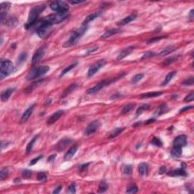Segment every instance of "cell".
Returning a JSON list of instances; mask_svg holds the SVG:
<instances>
[{
	"label": "cell",
	"mask_w": 194,
	"mask_h": 194,
	"mask_svg": "<svg viewBox=\"0 0 194 194\" xmlns=\"http://www.w3.org/2000/svg\"><path fill=\"white\" fill-rule=\"evenodd\" d=\"M46 5H37L33 8H32L30 11L28 15V19H27V22L25 25V28L29 29L31 27L34 26L37 23V20H38V17L39 14L43 12V11L45 10Z\"/></svg>",
	"instance_id": "1"
},
{
	"label": "cell",
	"mask_w": 194,
	"mask_h": 194,
	"mask_svg": "<svg viewBox=\"0 0 194 194\" xmlns=\"http://www.w3.org/2000/svg\"><path fill=\"white\" fill-rule=\"evenodd\" d=\"M86 30H87L86 26H82L80 29L74 31V33H72V34L71 35L68 40H67L65 43H64L63 47L67 48V47H71L77 44L79 39L82 37V36L86 33Z\"/></svg>",
	"instance_id": "2"
},
{
	"label": "cell",
	"mask_w": 194,
	"mask_h": 194,
	"mask_svg": "<svg viewBox=\"0 0 194 194\" xmlns=\"http://www.w3.org/2000/svg\"><path fill=\"white\" fill-rule=\"evenodd\" d=\"M16 71L12 62L9 60H2L0 63V78L3 80Z\"/></svg>",
	"instance_id": "3"
},
{
	"label": "cell",
	"mask_w": 194,
	"mask_h": 194,
	"mask_svg": "<svg viewBox=\"0 0 194 194\" xmlns=\"http://www.w3.org/2000/svg\"><path fill=\"white\" fill-rule=\"evenodd\" d=\"M125 75V74H120V75H119L118 77H117L116 78L109 79V80H102V81L99 82L98 84H96V85H95L94 86L90 88V89H88L87 92H86V93H87L88 94H95V93H98L99 90H102V88H104L105 86L110 85L111 84H112L113 82L119 80L120 78H123V77H124Z\"/></svg>",
	"instance_id": "4"
},
{
	"label": "cell",
	"mask_w": 194,
	"mask_h": 194,
	"mask_svg": "<svg viewBox=\"0 0 194 194\" xmlns=\"http://www.w3.org/2000/svg\"><path fill=\"white\" fill-rule=\"evenodd\" d=\"M49 69H50L49 67L47 65L40 66L39 67H34L28 72L27 75L26 76V79H27V80H31L39 78L41 76L46 74L47 72L49 71Z\"/></svg>",
	"instance_id": "5"
},
{
	"label": "cell",
	"mask_w": 194,
	"mask_h": 194,
	"mask_svg": "<svg viewBox=\"0 0 194 194\" xmlns=\"http://www.w3.org/2000/svg\"><path fill=\"white\" fill-rule=\"evenodd\" d=\"M52 10L56 13H67L69 11V6L65 2L63 1H54L49 5Z\"/></svg>",
	"instance_id": "6"
},
{
	"label": "cell",
	"mask_w": 194,
	"mask_h": 194,
	"mask_svg": "<svg viewBox=\"0 0 194 194\" xmlns=\"http://www.w3.org/2000/svg\"><path fill=\"white\" fill-rule=\"evenodd\" d=\"M69 14L67 13H55L54 14H51L49 16L46 17L49 22L51 23L52 25H56V24H59L68 18Z\"/></svg>",
	"instance_id": "7"
},
{
	"label": "cell",
	"mask_w": 194,
	"mask_h": 194,
	"mask_svg": "<svg viewBox=\"0 0 194 194\" xmlns=\"http://www.w3.org/2000/svg\"><path fill=\"white\" fill-rule=\"evenodd\" d=\"M106 64V61L105 59H102L93 64L92 66H90V67L88 70L87 72V77L88 78H91L94 74H96V72L99 71V70L102 68V67H104Z\"/></svg>",
	"instance_id": "8"
},
{
	"label": "cell",
	"mask_w": 194,
	"mask_h": 194,
	"mask_svg": "<svg viewBox=\"0 0 194 194\" xmlns=\"http://www.w3.org/2000/svg\"><path fill=\"white\" fill-rule=\"evenodd\" d=\"M100 127V122L99 120H93L86 126L85 131H84V135L85 136H90L93 134Z\"/></svg>",
	"instance_id": "9"
},
{
	"label": "cell",
	"mask_w": 194,
	"mask_h": 194,
	"mask_svg": "<svg viewBox=\"0 0 194 194\" xmlns=\"http://www.w3.org/2000/svg\"><path fill=\"white\" fill-rule=\"evenodd\" d=\"M187 143V138L185 135H180L173 141V147H178L182 149Z\"/></svg>",
	"instance_id": "10"
},
{
	"label": "cell",
	"mask_w": 194,
	"mask_h": 194,
	"mask_svg": "<svg viewBox=\"0 0 194 194\" xmlns=\"http://www.w3.org/2000/svg\"><path fill=\"white\" fill-rule=\"evenodd\" d=\"M44 54H45V47H40L39 49H37L32 58V64L35 65V64L38 63L41 60V59L43 57Z\"/></svg>",
	"instance_id": "11"
},
{
	"label": "cell",
	"mask_w": 194,
	"mask_h": 194,
	"mask_svg": "<svg viewBox=\"0 0 194 194\" xmlns=\"http://www.w3.org/2000/svg\"><path fill=\"white\" fill-rule=\"evenodd\" d=\"M167 176L169 177H187V172L184 167H182L180 168H177V169L172 170L167 173Z\"/></svg>",
	"instance_id": "12"
},
{
	"label": "cell",
	"mask_w": 194,
	"mask_h": 194,
	"mask_svg": "<svg viewBox=\"0 0 194 194\" xmlns=\"http://www.w3.org/2000/svg\"><path fill=\"white\" fill-rule=\"evenodd\" d=\"M64 114V111L63 110H59L57 112H55V113L52 114L51 116L49 117L48 120L46 121L47 125H51L52 124H54L55 122H56L59 119L61 118Z\"/></svg>",
	"instance_id": "13"
},
{
	"label": "cell",
	"mask_w": 194,
	"mask_h": 194,
	"mask_svg": "<svg viewBox=\"0 0 194 194\" xmlns=\"http://www.w3.org/2000/svg\"><path fill=\"white\" fill-rule=\"evenodd\" d=\"M35 106H36L35 104L29 107L27 110L24 112V114H23L22 116H21V118H20V123H25L28 120L29 118L31 117V115L32 114V113H33V109H34L35 108Z\"/></svg>",
	"instance_id": "14"
},
{
	"label": "cell",
	"mask_w": 194,
	"mask_h": 194,
	"mask_svg": "<svg viewBox=\"0 0 194 194\" xmlns=\"http://www.w3.org/2000/svg\"><path fill=\"white\" fill-rule=\"evenodd\" d=\"M78 146L77 145H74L72 146L70 148L67 152L65 153V156H64V159L65 160V161H68V160L71 159L73 156L76 154L77 151H78Z\"/></svg>",
	"instance_id": "15"
},
{
	"label": "cell",
	"mask_w": 194,
	"mask_h": 194,
	"mask_svg": "<svg viewBox=\"0 0 194 194\" xmlns=\"http://www.w3.org/2000/svg\"><path fill=\"white\" fill-rule=\"evenodd\" d=\"M138 172L141 177H145L149 174V165L146 162H142L138 166Z\"/></svg>",
	"instance_id": "16"
},
{
	"label": "cell",
	"mask_w": 194,
	"mask_h": 194,
	"mask_svg": "<svg viewBox=\"0 0 194 194\" xmlns=\"http://www.w3.org/2000/svg\"><path fill=\"white\" fill-rule=\"evenodd\" d=\"M71 143V140L68 139V138H63L56 145V149L58 151H61L64 149H65L67 146L69 145L70 143Z\"/></svg>",
	"instance_id": "17"
},
{
	"label": "cell",
	"mask_w": 194,
	"mask_h": 194,
	"mask_svg": "<svg viewBox=\"0 0 194 194\" xmlns=\"http://www.w3.org/2000/svg\"><path fill=\"white\" fill-rule=\"evenodd\" d=\"M2 25H5L8 27H14L18 24V20H17L16 18H12V17H7L3 21L1 22Z\"/></svg>",
	"instance_id": "18"
},
{
	"label": "cell",
	"mask_w": 194,
	"mask_h": 194,
	"mask_svg": "<svg viewBox=\"0 0 194 194\" xmlns=\"http://www.w3.org/2000/svg\"><path fill=\"white\" fill-rule=\"evenodd\" d=\"M137 14L136 13H133V14H130L129 16L126 17L125 18H123L122 20H120V21H118V25H119V26H124V25H127V24H129V23L133 21V20L137 18Z\"/></svg>",
	"instance_id": "19"
},
{
	"label": "cell",
	"mask_w": 194,
	"mask_h": 194,
	"mask_svg": "<svg viewBox=\"0 0 194 194\" xmlns=\"http://www.w3.org/2000/svg\"><path fill=\"white\" fill-rule=\"evenodd\" d=\"M44 80H45V79H39V80H37V81L33 82V84H31L30 86H27V87L25 89V92L26 93H32L33 90L36 89V88L38 87V86H39V85L42 84V83H43Z\"/></svg>",
	"instance_id": "20"
},
{
	"label": "cell",
	"mask_w": 194,
	"mask_h": 194,
	"mask_svg": "<svg viewBox=\"0 0 194 194\" xmlns=\"http://www.w3.org/2000/svg\"><path fill=\"white\" fill-rule=\"evenodd\" d=\"M102 14V12H94L93 14H90L86 17L84 21L83 22V26H86V25L89 24L90 22L93 21V20H95L96 18H97L98 17H99Z\"/></svg>",
	"instance_id": "21"
},
{
	"label": "cell",
	"mask_w": 194,
	"mask_h": 194,
	"mask_svg": "<svg viewBox=\"0 0 194 194\" xmlns=\"http://www.w3.org/2000/svg\"><path fill=\"white\" fill-rule=\"evenodd\" d=\"M120 30L119 29H110V30H108L106 31V32L102 35L100 37L101 39H107V38H109V37H112L113 35H115L117 33H119L120 32Z\"/></svg>",
	"instance_id": "22"
},
{
	"label": "cell",
	"mask_w": 194,
	"mask_h": 194,
	"mask_svg": "<svg viewBox=\"0 0 194 194\" xmlns=\"http://www.w3.org/2000/svg\"><path fill=\"white\" fill-rule=\"evenodd\" d=\"M14 88H8L7 90H4L1 93V99H2V102H6V101H8L9 97L11 96V95L14 93Z\"/></svg>",
	"instance_id": "23"
},
{
	"label": "cell",
	"mask_w": 194,
	"mask_h": 194,
	"mask_svg": "<svg viewBox=\"0 0 194 194\" xmlns=\"http://www.w3.org/2000/svg\"><path fill=\"white\" fill-rule=\"evenodd\" d=\"M133 49H134V46H129L127 47V48H125L123 51H121L120 54L118 55V58H117V59L118 60H122L123 59H125V57H127V55H130V53H131V52L133 51Z\"/></svg>",
	"instance_id": "24"
},
{
	"label": "cell",
	"mask_w": 194,
	"mask_h": 194,
	"mask_svg": "<svg viewBox=\"0 0 194 194\" xmlns=\"http://www.w3.org/2000/svg\"><path fill=\"white\" fill-rule=\"evenodd\" d=\"M168 111V108H167V105L165 103H163V104H161L159 108L155 110V112H154V116L155 117H158L164 113H166Z\"/></svg>",
	"instance_id": "25"
},
{
	"label": "cell",
	"mask_w": 194,
	"mask_h": 194,
	"mask_svg": "<svg viewBox=\"0 0 194 194\" xmlns=\"http://www.w3.org/2000/svg\"><path fill=\"white\" fill-rule=\"evenodd\" d=\"M163 93L160 91H155V92H149L146 93H143L140 96L141 99H148V98H155L158 96L162 95Z\"/></svg>",
	"instance_id": "26"
},
{
	"label": "cell",
	"mask_w": 194,
	"mask_h": 194,
	"mask_svg": "<svg viewBox=\"0 0 194 194\" xmlns=\"http://www.w3.org/2000/svg\"><path fill=\"white\" fill-rule=\"evenodd\" d=\"M135 106H136L135 103H128L125 106L123 107V108L121 109V112H120V114L124 115V114H127V113H129L130 112L133 110V108H135Z\"/></svg>",
	"instance_id": "27"
},
{
	"label": "cell",
	"mask_w": 194,
	"mask_h": 194,
	"mask_svg": "<svg viewBox=\"0 0 194 194\" xmlns=\"http://www.w3.org/2000/svg\"><path fill=\"white\" fill-rule=\"evenodd\" d=\"M77 87H78V84H71L67 89H65V90H64L63 93L61 95V98H64V97H66L67 96H68V95H69L70 93H71Z\"/></svg>",
	"instance_id": "28"
},
{
	"label": "cell",
	"mask_w": 194,
	"mask_h": 194,
	"mask_svg": "<svg viewBox=\"0 0 194 194\" xmlns=\"http://www.w3.org/2000/svg\"><path fill=\"white\" fill-rule=\"evenodd\" d=\"M38 137H39V135H36V136H34V137L31 140V141L28 143V144H27V148H26V154H27V155H28V154L32 151L33 145H34L35 142H36V140H37Z\"/></svg>",
	"instance_id": "29"
},
{
	"label": "cell",
	"mask_w": 194,
	"mask_h": 194,
	"mask_svg": "<svg viewBox=\"0 0 194 194\" xmlns=\"http://www.w3.org/2000/svg\"><path fill=\"white\" fill-rule=\"evenodd\" d=\"M176 73H177L176 71H172V72H170V73H168V74H167V76L165 77V78L164 79L163 82L161 84V86H166L167 84H169L170 81L172 80V78H174V76H175Z\"/></svg>",
	"instance_id": "30"
},
{
	"label": "cell",
	"mask_w": 194,
	"mask_h": 194,
	"mask_svg": "<svg viewBox=\"0 0 194 194\" xmlns=\"http://www.w3.org/2000/svg\"><path fill=\"white\" fill-rule=\"evenodd\" d=\"M175 49H176V47L174 46H168L165 47V49H164L163 50L160 52L159 55H161V56L167 55H168V54L173 52Z\"/></svg>",
	"instance_id": "31"
},
{
	"label": "cell",
	"mask_w": 194,
	"mask_h": 194,
	"mask_svg": "<svg viewBox=\"0 0 194 194\" xmlns=\"http://www.w3.org/2000/svg\"><path fill=\"white\" fill-rule=\"evenodd\" d=\"M125 130V127H118V128H115L114 130H113L112 132H111L110 135H109V138L110 139H112V138H114V137H118L120 133H121L123 131Z\"/></svg>",
	"instance_id": "32"
},
{
	"label": "cell",
	"mask_w": 194,
	"mask_h": 194,
	"mask_svg": "<svg viewBox=\"0 0 194 194\" xmlns=\"http://www.w3.org/2000/svg\"><path fill=\"white\" fill-rule=\"evenodd\" d=\"M27 52H21L20 55H18V57L17 59V65H22L23 63H25L26 59H27Z\"/></svg>",
	"instance_id": "33"
},
{
	"label": "cell",
	"mask_w": 194,
	"mask_h": 194,
	"mask_svg": "<svg viewBox=\"0 0 194 194\" xmlns=\"http://www.w3.org/2000/svg\"><path fill=\"white\" fill-rule=\"evenodd\" d=\"M171 154L174 158H180L182 155V149L178 147H173Z\"/></svg>",
	"instance_id": "34"
},
{
	"label": "cell",
	"mask_w": 194,
	"mask_h": 194,
	"mask_svg": "<svg viewBox=\"0 0 194 194\" xmlns=\"http://www.w3.org/2000/svg\"><path fill=\"white\" fill-rule=\"evenodd\" d=\"M178 57H179V56L177 55V56H171V57L167 58V59H166L165 60H164L163 65L165 66L170 65H172V63L175 62V61L178 59Z\"/></svg>",
	"instance_id": "35"
},
{
	"label": "cell",
	"mask_w": 194,
	"mask_h": 194,
	"mask_svg": "<svg viewBox=\"0 0 194 194\" xmlns=\"http://www.w3.org/2000/svg\"><path fill=\"white\" fill-rule=\"evenodd\" d=\"M77 65H78V62H74V63L71 64V65L66 67L65 69H63V71H62L61 74H60L59 78H62L64 75H65V74H67V73H68L71 70H72L74 67H75L76 66H77Z\"/></svg>",
	"instance_id": "36"
},
{
	"label": "cell",
	"mask_w": 194,
	"mask_h": 194,
	"mask_svg": "<svg viewBox=\"0 0 194 194\" xmlns=\"http://www.w3.org/2000/svg\"><path fill=\"white\" fill-rule=\"evenodd\" d=\"M149 108H150V106H149V105L148 104L143 105V106H140L139 108H137V112H136V114H137V116H138V115H140L142 113H143L144 112L147 111L148 109H149Z\"/></svg>",
	"instance_id": "37"
},
{
	"label": "cell",
	"mask_w": 194,
	"mask_h": 194,
	"mask_svg": "<svg viewBox=\"0 0 194 194\" xmlns=\"http://www.w3.org/2000/svg\"><path fill=\"white\" fill-rule=\"evenodd\" d=\"M11 7L10 2H2L0 5V12H7Z\"/></svg>",
	"instance_id": "38"
},
{
	"label": "cell",
	"mask_w": 194,
	"mask_h": 194,
	"mask_svg": "<svg viewBox=\"0 0 194 194\" xmlns=\"http://www.w3.org/2000/svg\"><path fill=\"white\" fill-rule=\"evenodd\" d=\"M108 189V184L106 183L105 181H102L99 184V186L98 188V193H104L106 192Z\"/></svg>",
	"instance_id": "39"
},
{
	"label": "cell",
	"mask_w": 194,
	"mask_h": 194,
	"mask_svg": "<svg viewBox=\"0 0 194 194\" xmlns=\"http://www.w3.org/2000/svg\"><path fill=\"white\" fill-rule=\"evenodd\" d=\"M8 174V170L6 167H4L1 170V172H0V180L2 181L4 180L5 178H7V176Z\"/></svg>",
	"instance_id": "40"
},
{
	"label": "cell",
	"mask_w": 194,
	"mask_h": 194,
	"mask_svg": "<svg viewBox=\"0 0 194 194\" xmlns=\"http://www.w3.org/2000/svg\"><path fill=\"white\" fill-rule=\"evenodd\" d=\"M143 77H144V74H137V75H135L134 77L132 78V80H131V83L133 84H137V83H138V82L140 81V80L143 79Z\"/></svg>",
	"instance_id": "41"
},
{
	"label": "cell",
	"mask_w": 194,
	"mask_h": 194,
	"mask_svg": "<svg viewBox=\"0 0 194 194\" xmlns=\"http://www.w3.org/2000/svg\"><path fill=\"white\" fill-rule=\"evenodd\" d=\"M137 192H138V187H137V186H135V185L129 187H127V190H126V193H127L133 194L136 193Z\"/></svg>",
	"instance_id": "42"
},
{
	"label": "cell",
	"mask_w": 194,
	"mask_h": 194,
	"mask_svg": "<svg viewBox=\"0 0 194 194\" xmlns=\"http://www.w3.org/2000/svg\"><path fill=\"white\" fill-rule=\"evenodd\" d=\"M151 143L152 144H153L154 146H158V147H161V146H162V142H161L159 138H157V137H153V139L152 140Z\"/></svg>",
	"instance_id": "43"
},
{
	"label": "cell",
	"mask_w": 194,
	"mask_h": 194,
	"mask_svg": "<svg viewBox=\"0 0 194 194\" xmlns=\"http://www.w3.org/2000/svg\"><path fill=\"white\" fill-rule=\"evenodd\" d=\"M123 173L125 175H131V173H132V167H131V166L129 165H125L124 168H123Z\"/></svg>",
	"instance_id": "44"
},
{
	"label": "cell",
	"mask_w": 194,
	"mask_h": 194,
	"mask_svg": "<svg viewBox=\"0 0 194 194\" xmlns=\"http://www.w3.org/2000/svg\"><path fill=\"white\" fill-rule=\"evenodd\" d=\"M193 77H190V78H187L182 83V85L184 86H193Z\"/></svg>",
	"instance_id": "45"
},
{
	"label": "cell",
	"mask_w": 194,
	"mask_h": 194,
	"mask_svg": "<svg viewBox=\"0 0 194 194\" xmlns=\"http://www.w3.org/2000/svg\"><path fill=\"white\" fill-rule=\"evenodd\" d=\"M156 55H157V54L153 52H146V53H144L143 57H142V59H149V58L155 57Z\"/></svg>",
	"instance_id": "46"
},
{
	"label": "cell",
	"mask_w": 194,
	"mask_h": 194,
	"mask_svg": "<svg viewBox=\"0 0 194 194\" xmlns=\"http://www.w3.org/2000/svg\"><path fill=\"white\" fill-rule=\"evenodd\" d=\"M166 37H153V38H151V39H148L147 42H146V43H148V44H150V43H155V42H157V41H159L161 40V39H164V38H165Z\"/></svg>",
	"instance_id": "47"
},
{
	"label": "cell",
	"mask_w": 194,
	"mask_h": 194,
	"mask_svg": "<svg viewBox=\"0 0 194 194\" xmlns=\"http://www.w3.org/2000/svg\"><path fill=\"white\" fill-rule=\"evenodd\" d=\"M37 179L39 180V181H45L46 180V174L44 173V172H39L38 175H37Z\"/></svg>",
	"instance_id": "48"
},
{
	"label": "cell",
	"mask_w": 194,
	"mask_h": 194,
	"mask_svg": "<svg viewBox=\"0 0 194 194\" xmlns=\"http://www.w3.org/2000/svg\"><path fill=\"white\" fill-rule=\"evenodd\" d=\"M193 99H194V93H193V92H192L191 93L187 95V96L184 98V102H193Z\"/></svg>",
	"instance_id": "49"
},
{
	"label": "cell",
	"mask_w": 194,
	"mask_h": 194,
	"mask_svg": "<svg viewBox=\"0 0 194 194\" xmlns=\"http://www.w3.org/2000/svg\"><path fill=\"white\" fill-rule=\"evenodd\" d=\"M67 192L69 193H76L75 184H71V185H69V187L67 188Z\"/></svg>",
	"instance_id": "50"
},
{
	"label": "cell",
	"mask_w": 194,
	"mask_h": 194,
	"mask_svg": "<svg viewBox=\"0 0 194 194\" xmlns=\"http://www.w3.org/2000/svg\"><path fill=\"white\" fill-rule=\"evenodd\" d=\"M42 157H43V155H39V156H37V158H34L33 159L31 160V161H30V164H29V165H30V166L34 165L35 164H37V162H38V161L40 160V159Z\"/></svg>",
	"instance_id": "51"
},
{
	"label": "cell",
	"mask_w": 194,
	"mask_h": 194,
	"mask_svg": "<svg viewBox=\"0 0 194 194\" xmlns=\"http://www.w3.org/2000/svg\"><path fill=\"white\" fill-rule=\"evenodd\" d=\"M22 175L25 178H27V179H28V178H31V171H29V170H25V171L23 172Z\"/></svg>",
	"instance_id": "52"
},
{
	"label": "cell",
	"mask_w": 194,
	"mask_h": 194,
	"mask_svg": "<svg viewBox=\"0 0 194 194\" xmlns=\"http://www.w3.org/2000/svg\"><path fill=\"white\" fill-rule=\"evenodd\" d=\"M193 108V106H189L184 107V108H182L181 109H180V110L179 111V112H180V113H183V112H186V111L190 110V109H192Z\"/></svg>",
	"instance_id": "53"
},
{
	"label": "cell",
	"mask_w": 194,
	"mask_h": 194,
	"mask_svg": "<svg viewBox=\"0 0 194 194\" xmlns=\"http://www.w3.org/2000/svg\"><path fill=\"white\" fill-rule=\"evenodd\" d=\"M61 189H62V187H61V185H60V186H59V187H58L55 188V190H53V192H52V193H54V194L59 193L60 191H61Z\"/></svg>",
	"instance_id": "54"
},
{
	"label": "cell",
	"mask_w": 194,
	"mask_h": 194,
	"mask_svg": "<svg viewBox=\"0 0 194 194\" xmlns=\"http://www.w3.org/2000/svg\"><path fill=\"white\" fill-rule=\"evenodd\" d=\"M97 49H98V46H96V47H94V48H92V49H88L87 52H86V55H89V54L92 53V52H93L96 51Z\"/></svg>",
	"instance_id": "55"
},
{
	"label": "cell",
	"mask_w": 194,
	"mask_h": 194,
	"mask_svg": "<svg viewBox=\"0 0 194 194\" xmlns=\"http://www.w3.org/2000/svg\"><path fill=\"white\" fill-rule=\"evenodd\" d=\"M166 171H167V169H166L165 166H161L159 169V174H164L165 172H166Z\"/></svg>",
	"instance_id": "56"
},
{
	"label": "cell",
	"mask_w": 194,
	"mask_h": 194,
	"mask_svg": "<svg viewBox=\"0 0 194 194\" xmlns=\"http://www.w3.org/2000/svg\"><path fill=\"white\" fill-rule=\"evenodd\" d=\"M85 1H69V3H71V5H75V4H82V3H84Z\"/></svg>",
	"instance_id": "57"
},
{
	"label": "cell",
	"mask_w": 194,
	"mask_h": 194,
	"mask_svg": "<svg viewBox=\"0 0 194 194\" xmlns=\"http://www.w3.org/2000/svg\"><path fill=\"white\" fill-rule=\"evenodd\" d=\"M55 157H56V154H53V155H50L49 157V159H48V160L47 161H49V162H51V161H52L53 160H55Z\"/></svg>",
	"instance_id": "58"
},
{
	"label": "cell",
	"mask_w": 194,
	"mask_h": 194,
	"mask_svg": "<svg viewBox=\"0 0 194 194\" xmlns=\"http://www.w3.org/2000/svg\"><path fill=\"white\" fill-rule=\"evenodd\" d=\"M194 10L193 9H192V10L190 11V14H189V18H190V20L192 21L193 20V17H194Z\"/></svg>",
	"instance_id": "59"
},
{
	"label": "cell",
	"mask_w": 194,
	"mask_h": 194,
	"mask_svg": "<svg viewBox=\"0 0 194 194\" xmlns=\"http://www.w3.org/2000/svg\"><path fill=\"white\" fill-rule=\"evenodd\" d=\"M155 120V118H151V119H149L148 120H146L145 122V125H149V124H151V123L154 122Z\"/></svg>",
	"instance_id": "60"
},
{
	"label": "cell",
	"mask_w": 194,
	"mask_h": 194,
	"mask_svg": "<svg viewBox=\"0 0 194 194\" xmlns=\"http://www.w3.org/2000/svg\"><path fill=\"white\" fill-rule=\"evenodd\" d=\"M88 165H89V163H86V165H80V171H83V170H84V168H86V167Z\"/></svg>",
	"instance_id": "61"
}]
</instances>
